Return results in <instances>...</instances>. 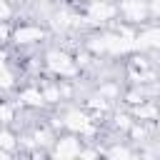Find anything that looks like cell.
Returning a JSON list of instances; mask_svg holds the SVG:
<instances>
[{"mask_svg": "<svg viewBox=\"0 0 160 160\" xmlns=\"http://www.w3.org/2000/svg\"><path fill=\"white\" fill-rule=\"evenodd\" d=\"M15 135L10 130H0V150H15Z\"/></svg>", "mask_w": 160, "mask_h": 160, "instance_id": "6da1fadb", "label": "cell"}]
</instances>
